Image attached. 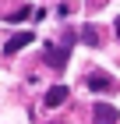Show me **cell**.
Segmentation results:
<instances>
[{
    "label": "cell",
    "instance_id": "6da1fadb",
    "mask_svg": "<svg viewBox=\"0 0 120 124\" xmlns=\"http://www.w3.org/2000/svg\"><path fill=\"white\" fill-rule=\"evenodd\" d=\"M67 57H71V43H64V46H53V43H49L46 53H42V60H46L49 67H56V71L67 67Z\"/></svg>",
    "mask_w": 120,
    "mask_h": 124
},
{
    "label": "cell",
    "instance_id": "7a4b0ae2",
    "mask_svg": "<svg viewBox=\"0 0 120 124\" xmlns=\"http://www.w3.org/2000/svg\"><path fill=\"white\" fill-rule=\"evenodd\" d=\"M88 89H92V92H117L120 82L110 78V75H102V71H95V75H88Z\"/></svg>",
    "mask_w": 120,
    "mask_h": 124
},
{
    "label": "cell",
    "instance_id": "3957f363",
    "mask_svg": "<svg viewBox=\"0 0 120 124\" xmlns=\"http://www.w3.org/2000/svg\"><path fill=\"white\" fill-rule=\"evenodd\" d=\"M28 43H35V32H18V36H11L7 43H4V53H7V57H14V53H18V50H25Z\"/></svg>",
    "mask_w": 120,
    "mask_h": 124
},
{
    "label": "cell",
    "instance_id": "277c9868",
    "mask_svg": "<svg viewBox=\"0 0 120 124\" xmlns=\"http://www.w3.org/2000/svg\"><path fill=\"white\" fill-rule=\"evenodd\" d=\"M95 124H117L120 121V114H117V106H110V103H95Z\"/></svg>",
    "mask_w": 120,
    "mask_h": 124
},
{
    "label": "cell",
    "instance_id": "5b68a950",
    "mask_svg": "<svg viewBox=\"0 0 120 124\" xmlns=\"http://www.w3.org/2000/svg\"><path fill=\"white\" fill-rule=\"evenodd\" d=\"M64 99H67V85H53V89H49L46 96H42V103H46L49 110H53V106H60Z\"/></svg>",
    "mask_w": 120,
    "mask_h": 124
},
{
    "label": "cell",
    "instance_id": "8992f818",
    "mask_svg": "<svg viewBox=\"0 0 120 124\" xmlns=\"http://www.w3.org/2000/svg\"><path fill=\"white\" fill-rule=\"evenodd\" d=\"M74 36L81 39L85 46H99V32H95V29H92V25H85V29H81V32H74Z\"/></svg>",
    "mask_w": 120,
    "mask_h": 124
},
{
    "label": "cell",
    "instance_id": "52a82bcc",
    "mask_svg": "<svg viewBox=\"0 0 120 124\" xmlns=\"http://www.w3.org/2000/svg\"><path fill=\"white\" fill-rule=\"evenodd\" d=\"M113 29H117V36H120V18H117V21H113Z\"/></svg>",
    "mask_w": 120,
    "mask_h": 124
}]
</instances>
